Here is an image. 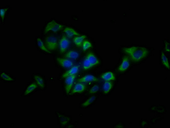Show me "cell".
<instances>
[{
  "instance_id": "14",
  "label": "cell",
  "mask_w": 170,
  "mask_h": 128,
  "mask_svg": "<svg viewBox=\"0 0 170 128\" xmlns=\"http://www.w3.org/2000/svg\"><path fill=\"white\" fill-rule=\"evenodd\" d=\"M101 78L105 81H111L115 80L114 73L111 71H108L103 73L101 75Z\"/></svg>"
},
{
  "instance_id": "6",
  "label": "cell",
  "mask_w": 170,
  "mask_h": 128,
  "mask_svg": "<svg viewBox=\"0 0 170 128\" xmlns=\"http://www.w3.org/2000/svg\"><path fill=\"white\" fill-rule=\"evenodd\" d=\"M76 78V75L68 76L65 79V89L67 94H68L70 92L72 88L74 80Z\"/></svg>"
},
{
  "instance_id": "11",
  "label": "cell",
  "mask_w": 170,
  "mask_h": 128,
  "mask_svg": "<svg viewBox=\"0 0 170 128\" xmlns=\"http://www.w3.org/2000/svg\"><path fill=\"white\" fill-rule=\"evenodd\" d=\"M79 71V67L78 66L75 65L72 67L69 70L65 72L62 75V77L63 78H66L68 76L75 75L78 73Z\"/></svg>"
},
{
  "instance_id": "22",
  "label": "cell",
  "mask_w": 170,
  "mask_h": 128,
  "mask_svg": "<svg viewBox=\"0 0 170 128\" xmlns=\"http://www.w3.org/2000/svg\"><path fill=\"white\" fill-rule=\"evenodd\" d=\"M96 97L95 96H92L90 97L89 99H88L87 100H86L85 102H84L83 104H82V106L84 107L88 106L89 105H91V104H93L95 100H96Z\"/></svg>"
},
{
  "instance_id": "1",
  "label": "cell",
  "mask_w": 170,
  "mask_h": 128,
  "mask_svg": "<svg viewBox=\"0 0 170 128\" xmlns=\"http://www.w3.org/2000/svg\"><path fill=\"white\" fill-rule=\"evenodd\" d=\"M124 52L132 61L135 63L140 62L148 56L149 51L148 49L142 47L133 46L123 49Z\"/></svg>"
},
{
  "instance_id": "17",
  "label": "cell",
  "mask_w": 170,
  "mask_h": 128,
  "mask_svg": "<svg viewBox=\"0 0 170 128\" xmlns=\"http://www.w3.org/2000/svg\"><path fill=\"white\" fill-rule=\"evenodd\" d=\"M113 87V83L111 81H105L103 84V90L105 94L109 93Z\"/></svg>"
},
{
  "instance_id": "3",
  "label": "cell",
  "mask_w": 170,
  "mask_h": 128,
  "mask_svg": "<svg viewBox=\"0 0 170 128\" xmlns=\"http://www.w3.org/2000/svg\"><path fill=\"white\" fill-rule=\"evenodd\" d=\"M58 40L57 37L54 35L47 36L45 39V45L49 51H53L58 47Z\"/></svg>"
},
{
  "instance_id": "4",
  "label": "cell",
  "mask_w": 170,
  "mask_h": 128,
  "mask_svg": "<svg viewBox=\"0 0 170 128\" xmlns=\"http://www.w3.org/2000/svg\"><path fill=\"white\" fill-rule=\"evenodd\" d=\"M63 25L60 24L59 23L55 21H51L47 24L45 28V32L52 31L53 32H57L61 30L63 28Z\"/></svg>"
},
{
  "instance_id": "8",
  "label": "cell",
  "mask_w": 170,
  "mask_h": 128,
  "mask_svg": "<svg viewBox=\"0 0 170 128\" xmlns=\"http://www.w3.org/2000/svg\"><path fill=\"white\" fill-rule=\"evenodd\" d=\"M130 60L128 56H125L122 59V63L118 67V70L119 72H124L126 71L130 66Z\"/></svg>"
},
{
  "instance_id": "21",
  "label": "cell",
  "mask_w": 170,
  "mask_h": 128,
  "mask_svg": "<svg viewBox=\"0 0 170 128\" xmlns=\"http://www.w3.org/2000/svg\"><path fill=\"white\" fill-rule=\"evenodd\" d=\"M58 118H59V122L62 125H65L68 123L69 119L68 117L65 116V115L58 114Z\"/></svg>"
},
{
  "instance_id": "9",
  "label": "cell",
  "mask_w": 170,
  "mask_h": 128,
  "mask_svg": "<svg viewBox=\"0 0 170 128\" xmlns=\"http://www.w3.org/2000/svg\"><path fill=\"white\" fill-rule=\"evenodd\" d=\"M78 83H93V82H99V80L97 79V77H95L92 75H86L84 77L80 78L77 80Z\"/></svg>"
},
{
  "instance_id": "10",
  "label": "cell",
  "mask_w": 170,
  "mask_h": 128,
  "mask_svg": "<svg viewBox=\"0 0 170 128\" xmlns=\"http://www.w3.org/2000/svg\"><path fill=\"white\" fill-rule=\"evenodd\" d=\"M86 88V85L84 83H77L73 87L71 94L77 93H82L85 91Z\"/></svg>"
},
{
  "instance_id": "23",
  "label": "cell",
  "mask_w": 170,
  "mask_h": 128,
  "mask_svg": "<svg viewBox=\"0 0 170 128\" xmlns=\"http://www.w3.org/2000/svg\"><path fill=\"white\" fill-rule=\"evenodd\" d=\"M82 49L84 51H86L92 47L91 43L88 40H85L82 44Z\"/></svg>"
},
{
  "instance_id": "13",
  "label": "cell",
  "mask_w": 170,
  "mask_h": 128,
  "mask_svg": "<svg viewBox=\"0 0 170 128\" xmlns=\"http://www.w3.org/2000/svg\"><path fill=\"white\" fill-rule=\"evenodd\" d=\"M64 32L66 35L67 37L69 38H71L73 36H79L80 34L77 31H75L71 27H67L65 28Z\"/></svg>"
},
{
  "instance_id": "18",
  "label": "cell",
  "mask_w": 170,
  "mask_h": 128,
  "mask_svg": "<svg viewBox=\"0 0 170 128\" xmlns=\"http://www.w3.org/2000/svg\"><path fill=\"white\" fill-rule=\"evenodd\" d=\"M86 36L85 35L81 36H77L74 37L73 39V42L76 46L78 47L81 46L84 42V40L86 39Z\"/></svg>"
},
{
  "instance_id": "27",
  "label": "cell",
  "mask_w": 170,
  "mask_h": 128,
  "mask_svg": "<svg viewBox=\"0 0 170 128\" xmlns=\"http://www.w3.org/2000/svg\"><path fill=\"white\" fill-rule=\"evenodd\" d=\"M165 49L167 52H169L170 51V45L168 42L166 43V45H165Z\"/></svg>"
},
{
  "instance_id": "7",
  "label": "cell",
  "mask_w": 170,
  "mask_h": 128,
  "mask_svg": "<svg viewBox=\"0 0 170 128\" xmlns=\"http://www.w3.org/2000/svg\"><path fill=\"white\" fill-rule=\"evenodd\" d=\"M57 63L62 67L66 68H69L73 67V62L67 58H57Z\"/></svg>"
},
{
  "instance_id": "26",
  "label": "cell",
  "mask_w": 170,
  "mask_h": 128,
  "mask_svg": "<svg viewBox=\"0 0 170 128\" xmlns=\"http://www.w3.org/2000/svg\"><path fill=\"white\" fill-rule=\"evenodd\" d=\"M6 10H7V9L4 8H1L0 9V16H1V18L2 20H4Z\"/></svg>"
},
{
  "instance_id": "20",
  "label": "cell",
  "mask_w": 170,
  "mask_h": 128,
  "mask_svg": "<svg viewBox=\"0 0 170 128\" xmlns=\"http://www.w3.org/2000/svg\"><path fill=\"white\" fill-rule=\"evenodd\" d=\"M161 61H162V63L163 65L165 66L166 68L168 69H170L169 63V60L167 58L165 53L162 52L161 55Z\"/></svg>"
},
{
  "instance_id": "2",
  "label": "cell",
  "mask_w": 170,
  "mask_h": 128,
  "mask_svg": "<svg viewBox=\"0 0 170 128\" xmlns=\"http://www.w3.org/2000/svg\"><path fill=\"white\" fill-rule=\"evenodd\" d=\"M100 63L97 56L92 52L88 53L85 57L83 63V68L84 70L92 68Z\"/></svg>"
},
{
  "instance_id": "12",
  "label": "cell",
  "mask_w": 170,
  "mask_h": 128,
  "mask_svg": "<svg viewBox=\"0 0 170 128\" xmlns=\"http://www.w3.org/2000/svg\"><path fill=\"white\" fill-rule=\"evenodd\" d=\"M33 79L35 81V83L40 88L42 89H44L45 88V83L44 79L42 76L39 75H35L33 76Z\"/></svg>"
},
{
  "instance_id": "15",
  "label": "cell",
  "mask_w": 170,
  "mask_h": 128,
  "mask_svg": "<svg viewBox=\"0 0 170 128\" xmlns=\"http://www.w3.org/2000/svg\"><path fill=\"white\" fill-rule=\"evenodd\" d=\"M38 88V86L36 83H32L27 87L24 92V95L25 96H27L31 94L32 93L35 91L36 89Z\"/></svg>"
},
{
  "instance_id": "25",
  "label": "cell",
  "mask_w": 170,
  "mask_h": 128,
  "mask_svg": "<svg viewBox=\"0 0 170 128\" xmlns=\"http://www.w3.org/2000/svg\"><path fill=\"white\" fill-rule=\"evenodd\" d=\"M100 90V86L97 84L94 85L89 90V93L90 94H94L98 92Z\"/></svg>"
},
{
  "instance_id": "19",
  "label": "cell",
  "mask_w": 170,
  "mask_h": 128,
  "mask_svg": "<svg viewBox=\"0 0 170 128\" xmlns=\"http://www.w3.org/2000/svg\"><path fill=\"white\" fill-rule=\"evenodd\" d=\"M37 43L38 47H39L40 49L42 51L47 52V53H51V52L49 51L47 49V48H46L45 45L44 43L43 42L40 38H39V37L37 39Z\"/></svg>"
},
{
  "instance_id": "16",
  "label": "cell",
  "mask_w": 170,
  "mask_h": 128,
  "mask_svg": "<svg viewBox=\"0 0 170 128\" xmlns=\"http://www.w3.org/2000/svg\"><path fill=\"white\" fill-rule=\"evenodd\" d=\"M65 57L67 59L71 60H77L80 56L79 52L76 50H71L68 51L65 55Z\"/></svg>"
},
{
  "instance_id": "24",
  "label": "cell",
  "mask_w": 170,
  "mask_h": 128,
  "mask_svg": "<svg viewBox=\"0 0 170 128\" xmlns=\"http://www.w3.org/2000/svg\"><path fill=\"white\" fill-rule=\"evenodd\" d=\"M1 78L2 80L6 82H13L14 81L12 77L4 72L1 73Z\"/></svg>"
},
{
  "instance_id": "5",
  "label": "cell",
  "mask_w": 170,
  "mask_h": 128,
  "mask_svg": "<svg viewBox=\"0 0 170 128\" xmlns=\"http://www.w3.org/2000/svg\"><path fill=\"white\" fill-rule=\"evenodd\" d=\"M70 44V42L66 36L64 35L62 36L58 43L61 53H64L69 48Z\"/></svg>"
}]
</instances>
